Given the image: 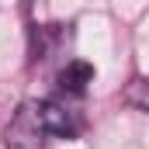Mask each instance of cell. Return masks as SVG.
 I'll list each match as a JSON object with an SVG mask.
<instances>
[{
    "mask_svg": "<svg viewBox=\"0 0 149 149\" xmlns=\"http://www.w3.org/2000/svg\"><path fill=\"white\" fill-rule=\"evenodd\" d=\"M45 135H49V128L42 118V101H21L17 111L10 114L7 128H3L7 149H42Z\"/></svg>",
    "mask_w": 149,
    "mask_h": 149,
    "instance_id": "cell-1",
    "label": "cell"
},
{
    "mask_svg": "<svg viewBox=\"0 0 149 149\" xmlns=\"http://www.w3.org/2000/svg\"><path fill=\"white\" fill-rule=\"evenodd\" d=\"M42 118H45L49 135H59V139H76L80 128H83L80 111L66 108L63 101H42Z\"/></svg>",
    "mask_w": 149,
    "mask_h": 149,
    "instance_id": "cell-2",
    "label": "cell"
},
{
    "mask_svg": "<svg viewBox=\"0 0 149 149\" xmlns=\"http://www.w3.org/2000/svg\"><path fill=\"white\" fill-rule=\"evenodd\" d=\"M94 83V66L87 63V59H70L63 70H59V87L66 90V94H83L87 87Z\"/></svg>",
    "mask_w": 149,
    "mask_h": 149,
    "instance_id": "cell-3",
    "label": "cell"
}]
</instances>
